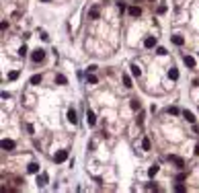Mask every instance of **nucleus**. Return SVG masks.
<instances>
[{"label": "nucleus", "mask_w": 199, "mask_h": 193, "mask_svg": "<svg viewBox=\"0 0 199 193\" xmlns=\"http://www.w3.org/2000/svg\"><path fill=\"white\" fill-rule=\"evenodd\" d=\"M31 60L35 62V64H39V62H43L45 60V49H41V48H37L33 53H31Z\"/></svg>", "instance_id": "f257e3e1"}, {"label": "nucleus", "mask_w": 199, "mask_h": 193, "mask_svg": "<svg viewBox=\"0 0 199 193\" xmlns=\"http://www.w3.org/2000/svg\"><path fill=\"white\" fill-rule=\"evenodd\" d=\"M66 160H68V150H60V152L53 154V162L62 164V162H66Z\"/></svg>", "instance_id": "f03ea898"}, {"label": "nucleus", "mask_w": 199, "mask_h": 193, "mask_svg": "<svg viewBox=\"0 0 199 193\" xmlns=\"http://www.w3.org/2000/svg\"><path fill=\"white\" fill-rule=\"evenodd\" d=\"M0 146H2V150H6V152H12V150H14V142H12V140H6V138L0 142Z\"/></svg>", "instance_id": "7ed1b4c3"}, {"label": "nucleus", "mask_w": 199, "mask_h": 193, "mask_svg": "<svg viewBox=\"0 0 199 193\" xmlns=\"http://www.w3.org/2000/svg\"><path fill=\"white\" fill-rule=\"evenodd\" d=\"M144 48H148V49L156 48V37H154V35H150V37H146V39H144Z\"/></svg>", "instance_id": "20e7f679"}, {"label": "nucleus", "mask_w": 199, "mask_h": 193, "mask_svg": "<svg viewBox=\"0 0 199 193\" xmlns=\"http://www.w3.org/2000/svg\"><path fill=\"white\" fill-rule=\"evenodd\" d=\"M99 14H101V8H99V6H90V8H88V19H99Z\"/></svg>", "instance_id": "39448f33"}, {"label": "nucleus", "mask_w": 199, "mask_h": 193, "mask_svg": "<svg viewBox=\"0 0 199 193\" xmlns=\"http://www.w3.org/2000/svg\"><path fill=\"white\" fill-rule=\"evenodd\" d=\"M66 117H68V121H70V123H74V125L78 123V117H76V111H74V109H68Z\"/></svg>", "instance_id": "423d86ee"}, {"label": "nucleus", "mask_w": 199, "mask_h": 193, "mask_svg": "<svg viewBox=\"0 0 199 193\" xmlns=\"http://www.w3.org/2000/svg\"><path fill=\"white\" fill-rule=\"evenodd\" d=\"M168 160H170V162H174L179 169H183V166H185V160H183V158H179V156H168Z\"/></svg>", "instance_id": "0eeeda50"}, {"label": "nucleus", "mask_w": 199, "mask_h": 193, "mask_svg": "<svg viewBox=\"0 0 199 193\" xmlns=\"http://www.w3.org/2000/svg\"><path fill=\"white\" fill-rule=\"evenodd\" d=\"M86 121H88V125H94L97 123V115L92 111H86Z\"/></svg>", "instance_id": "6e6552de"}, {"label": "nucleus", "mask_w": 199, "mask_h": 193, "mask_svg": "<svg viewBox=\"0 0 199 193\" xmlns=\"http://www.w3.org/2000/svg\"><path fill=\"white\" fill-rule=\"evenodd\" d=\"M183 62H185V66H189V68H195V60H193L191 55H183Z\"/></svg>", "instance_id": "1a4fd4ad"}, {"label": "nucleus", "mask_w": 199, "mask_h": 193, "mask_svg": "<svg viewBox=\"0 0 199 193\" xmlns=\"http://www.w3.org/2000/svg\"><path fill=\"white\" fill-rule=\"evenodd\" d=\"M27 171H29L31 175H37V173H39V164H37V162H31V164L27 166Z\"/></svg>", "instance_id": "9d476101"}, {"label": "nucleus", "mask_w": 199, "mask_h": 193, "mask_svg": "<svg viewBox=\"0 0 199 193\" xmlns=\"http://www.w3.org/2000/svg\"><path fill=\"white\" fill-rule=\"evenodd\" d=\"M129 14H131V17H140V14H142V8H140V6H129Z\"/></svg>", "instance_id": "9b49d317"}, {"label": "nucleus", "mask_w": 199, "mask_h": 193, "mask_svg": "<svg viewBox=\"0 0 199 193\" xmlns=\"http://www.w3.org/2000/svg\"><path fill=\"white\" fill-rule=\"evenodd\" d=\"M183 117H185L189 123H195V115H193L191 111H183Z\"/></svg>", "instance_id": "f8f14e48"}, {"label": "nucleus", "mask_w": 199, "mask_h": 193, "mask_svg": "<svg viewBox=\"0 0 199 193\" xmlns=\"http://www.w3.org/2000/svg\"><path fill=\"white\" fill-rule=\"evenodd\" d=\"M47 179H49V177H47V173H41L39 177H37V185H45V183H47Z\"/></svg>", "instance_id": "ddd939ff"}, {"label": "nucleus", "mask_w": 199, "mask_h": 193, "mask_svg": "<svg viewBox=\"0 0 199 193\" xmlns=\"http://www.w3.org/2000/svg\"><path fill=\"white\" fill-rule=\"evenodd\" d=\"M172 43H174V45H183V43H185V37H181V35H172Z\"/></svg>", "instance_id": "4468645a"}, {"label": "nucleus", "mask_w": 199, "mask_h": 193, "mask_svg": "<svg viewBox=\"0 0 199 193\" xmlns=\"http://www.w3.org/2000/svg\"><path fill=\"white\" fill-rule=\"evenodd\" d=\"M56 82H58V84H68V78H66L64 74H58V76H56Z\"/></svg>", "instance_id": "2eb2a0df"}, {"label": "nucleus", "mask_w": 199, "mask_h": 193, "mask_svg": "<svg viewBox=\"0 0 199 193\" xmlns=\"http://www.w3.org/2000/svg\"><path fill=\"white\" fill-rule=\"evenodd\" d=\"M123 86H125V89H131V86H133V84H131V78H129L127 74L123 76Z\"/></svg>", "instance_id": "dca6fc26"}, {"label": "nucleus", "mask_w": 199, "mask_h": 193, "mask_svg": "<svg viewBox=\"0 0 199 193\" xmlns=\"http://www.w3.org/2000/svg\"><path fill=\"white\" fill-rule=\"evenodd\" d=\"M31 84H41V74H35V76H31Z\"/></svg>", "instance_id": "f3484780"}, {"label": "nucleus", "mask_w": 199, "mask_h": 193, "mask_svg": "<svg viewBox=\"0 0 199 193\" xmlns=\"http://www.w3.org/2000/svg\"><path fill=\"white\" fill-rule=\"evenodd\" d=\"M168 76H170L172 80H177V78H179V70H174V68H170V70H168Z\"/></svg>", "instance_id": "a211bd4d"}, {"label": "nucleus", "mask_w": 199, "mask_h": 193, "mask_svg": "<svg viewBox=\"0 0 199 193\" xmlns=\"http://www.w3.org/2000/svg\"><path fill=\"white\" fill-rule=\"evenodd\" d=\"M156 173H158V164H154V166H150V169H148V177H154Z\"/></svg>", "instance_id": "6ab92c4d"}, {"label": "nucleus", "mask_w": 199, "mask_h": 193, "mask_svg": "<svg viewBox=\"0 0 199 193\" xmlns=\"http://www.w3.org/2000/svg\"><path fill=\"white\" fill-rule=\"evenodd\" d=\"M131 74H133V76H138V78H140V74H142V70H140V68H138V66H136V64H133V66H131Z\"/></svg>", "instance_id": "aec40b11"}, {"label": "nucleus", "mask_w": 199, "mask_h": 193, "mask_svg": "<svg viewBox=\"0 0 199 193\" xmlns=\"http://www.w3.org/2000/svg\"><path fill=\"white\" fill-rule=\"evenodd\" d=\"M140 107H142V103L138 99H131V109H140Z\"/></svg>", "instance_id": "412c9836"}, {"label": "nucleus", "mask_w": 199, "mask_h": 193, "mask_svg": "<svg viewBox=\"0 0 199 193\" xmlns=\"http://www.w3.org/2000/svg\"><path fill=\"white\" fill-rule=\"evenodd\" d=\"M142 148H144V150H150V140H148V138L142 140Z\"/></svg>", "instance_id": "4be33fe9"}, {"label": "nucleus", "mask_w": 199, "mask_h": 193, "mask_svg": "<svg viewBox=\"0 0 199 193\" xmlns=\"http://www.w3.org/2000/svg\"><path fill=\"white\" fill-rule=\"evenodd\" d=\"M17 78H19V72H10L8 74V80H17Z\"/></svg>", "instance_id": "5701e85b"}, {"label": "nucleus", "mask_w": 199, "mask_h": 193, "mask_svg": "<svg viewBox=\"0 0 199 193\" xmlns=\"http://www.w3.org/2000/svg\"><path fill=\"white\" fill-rule=\"evenodd\" d=\"M88 82H90V84H97V76H94L92 72H90V76H88Z\"/></svg>", "instance_id": "b1692460"}, {"label": "nucleus", "mask_w": 199, "mask_h": 193, "mask_svg": "<svg viewBox=\"0 0 199 193\" xmlns=\"http://www.w3.org/2000/svg\"><path fill=\"white\" fill-rule=\"evenodd\" d=\"M168 113H170V115H179V109H177V107H168Z\"/></svg>", "instance_id": "393cba45"}, {"label": "nucleus", "mask_w": 199, "mask_h": 193, "mask_svg": "<svg viewBox=\"0 0 199 193\" xmlns=\"http://www.w3.org/2000/svg\"><path fill=\"white\" fill-rule=\"evenodd\" d=\"M156 53H158V55H166L168 51H166V49H164V48H158V49H156Z\"/></svg>", "instance_id": "a878e982"}, {"label": "nucleus", "mask_w": 199, "mask_h": 193, "mask_svg": "<svg viewBox=\"0 0 199 193\" xmlns=\"http://www.w3.org/2000/svg\"><path fill=\"white\" fill-rule=\"evenodd\" d=\"M185 179H187L185 173H179V175H177V181H185Z\"/></svg>", "instance_id": "bb28decb"}, {"label": "nucleus", "mask_w": 199, "mask_h": 193, "mask_svg": "<svg viewBox=\"0 0 199 193\" xmlns=\"http://www.w3.org/2000/svg\"><path fill=\"white\" fill-rule=\"evenodd\" d=\"M174 191H177V193H183V191H185V187H183V185H181V183H179V185H177V187H174Z\"/></svg>", "instance_id": "cd10ccee"}, {"label": "nucleus", "mask_w": 199, "mask_h": 193, "mask_svg": "<svg viewBox=\"0 0 199 193\" xmlns=\"http://www.w3.org/2000/svg\"><path fill=\"white\" fill-rule=\"evenodd\" d=\"M195 154H199V144H197V148H195Z\"/></svg>", "instance_id": "c85d7f7f"}, {"label": "nucleus", "mask_w": 199, "mask_h": 193, "mask_svg": "<svg viewBox=\"0 0 199 193\" xmlns=\"http://www.w3.org/2000/svg\"><path fill=\"white\" fill-rule=\"evenodd\" d=\"M41 2H49V0H41Z\"/></svg>", "instance_id": "c756f323"}]
</instances>
